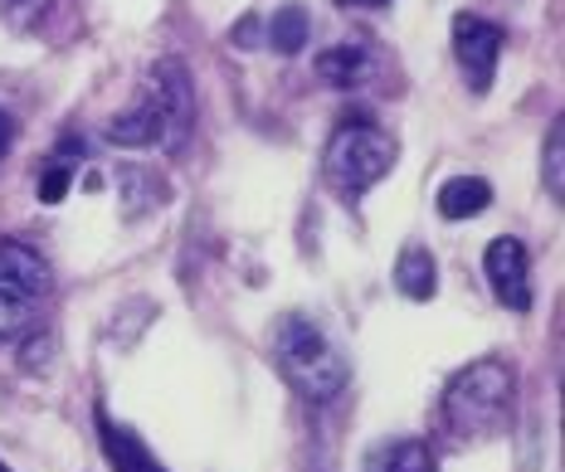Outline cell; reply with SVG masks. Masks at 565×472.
Returning a JSON list of instances; mask_svg holds the SVG:
<instances>
[{"instance_id": "obj_1", "label": "cell", "mask_w": 565, "mask_h": 472, "mask_svg": "<svg viewBox=\"0 0 565 472\" xmlns=\"http://www.w3.org/2000/svg\"><path fill=\"white\" fill-rule=\"evenodd\" d=\"M195 122V98H191V78L175 58H161L151 68L141 98L127 108L122 117L108 122V141L113 147H181V137Z\"/></svg>"}, {"instance_id": "obj_2", "label": "cell", "mask_w": 565, "mask_h": 472, "mask_svg": "<svg viewBox=\"0 0 565 472\" xmlns=\"http://www.w3.org/2000/svg\"><path fill=\"white\" fill-rule=\"evenodd\" d=\"M274 361H278L282 380L298 389L302 399H312V405L337 399L341 389H347V380H351L347 361H341V351L327 341V332H322V326H312L308 317H298V312L278 317V326H274Z\"/></svg>"}, {"instance_id": "obj_3", "label": "cell", "mask_w": 565, "mask_h": 472, "mask_svg": "<svg viewBox=\"0 0 565 472\" xmlns=\"http://www.w3.org/2000/svg\"><path fill=\"white\" fill-rule=\"evenodd\" d=\"M512 389H516L512 365L498 356H482L468 371H458L449 389H444V419H449L458 439H488L512 415Z\"/></svg>"}, {"instance_id": "obj_4", "label": "cell", "mask_w": 565, "mask_h": 472, "mask_svg": "<svg viewBox=\"0 0 565 472\" xmlns=\"http://www.w3.org/2000/svg\"><path fill=\"white\" fill-rule=\"evenodd\" d=\"M395 167V141L371 117H347L322 151V175L341 200H361Z\"/></svg>"}, {"instance_id": "obj_5", "label": "cell", "mask_w": 565, "mask_h": 472, "mask_svg": "<svg viewBox=\"0 0 565 472\" xmlns=\"http://www.w3.org/2000/svg\"><path fill=\"white\" fill-rule=\"evenodd\" d=\"M44 298H50V264L30 244L0 239V341L25 336Z\"/></svg>"}, {"instance_id": "obj_6", "label": "cell", "mask_w": 565, "mask_h": 472, "mask_svg": "<svg viewBox=\"0 0 565 472\" xmlns=\"http://www.w3.org/2000/svg\"><path fill=\"white\" fill-rule=\"evenodd\" d=\"M502 44H508V30H502L498 20L454 15V58H458V68H463V78H468V88H473V93L492 88Z\"/></svg>"}, {"instance_id": "obj_7", "label": "cell", "mask_w": 565, "mask_h": 472, "mask_svg": "<svg viewBox=\"0 0 565 472\" xmlns=\"http://www.w3.org/2000/svg\"><path fill=\"white\" fill-rule=\"evenodd\" d=\"M482 273H488L492 298L512 312H532V268H526V249L522 239H492L482 254Z\"/></svg>"}, {"instance_id": "obj_8", "label": "cell", "mask_w": 565, "mask_h": 472, "mask_svg": "<svg viewBox=\"0 0 565 472\" xmlns=\"http://www.w3.org/2000/svg\"><path fill=\"white\" fill-rule=\"evenodd\" d=\"M98 443H103V453H108L113 472H167V463H161L127 423H113L103 409H98Z\"/></svg>"}, {"instance_id": "obj_9", "label": "cell", "mask_w": 565, "mask_h": 472, "mask_svg": "<svg viewBox=\"0 0 565 472\" xmlns=\"http://www.w3.org/2000/svg\"><path fill=\"white\" fill-rule=\"evenodd\" d=\"M395 288L405 292L409 302H429L434 292H439V268H434V258H429L424 244L399 249V258H395Z\"/></svg>"}, {"instance_id": "obj_10", "label": "cell", "mask_w": 565, "mask_h": 472, "mask_svg": "<svg viewBox=\"0 0 565 472\" xmlns=\"http://www.w3.org/2000/svg\"><path fill=\"white\" fill-rule=\"evenodd\" d=\"M317 74L327 78L332 88H361L366 84V74H371V54H366V44H337V50H327V54H317Z\"/></svg>"}, {"instance_id": "obj_11", "label": "cell", "mask_w": 565, "mask_h": 472, "mask_svg": "<svg viewBox=\"0 0 565 472\" xmlns=\"http://www.w3.org/2000/svg\"><path fill=\"white\" fill-rule=\"evenodd\" d=\"M492 205V185L482 175H454L439 191V215L444 219H473Z\"/></svg>"}, {"instance_id": "obj_12", "label": "cell", "mask_w": 565, "mask_h": 472, "mask_svg": "<svg viewBox=\"0 0 565 472\" xmlns=\"http://www.w3.org/2000/svg\"><path fill=\"white\" fill-rule=\"evenodd\" d=\"M434 468H439V463H434L429 443H419V439L381 443L371 453V463H366V472H434Z\"/></svg>"}, {"instance_id": "obj_13", "label": "cell", "mask_w": 565, "mask_h": 472, "mask_svg": "<svg viewBox=\"0 0 565 472\" xmlns=\"http://www.w3.org/2000/svg\"><path fill=\"white\" fill-rule=\"evenodd\" d=\"M268 44L278 54H298L308 44V10L302 6H282L274 20H268Z\"/></svg>"}, {"instance_id": "obj_14", "label": "cell", "mask_w": 565, "mask_h": 472, "mask_svg": "<svg viewBox=\"0 0 565 472\" xmlns=\"http://www.w3.org/2000/svg\"><path fill=\"white\" fill-rule=\"evenodd\" d=\"M68 181H74V167H68L64 157H54L50 171H44V181H40V200H44V205H58L64 191H68Z\"/></svg>"}, {"instance_id": "obj_15", "label": "cell", "mask_w": 565, "mask_h": 472, "mask_svg": "<svg viewBox=\"0 0 565 472\" xmlns=\"http://www.w3.org/2000/svg\"><path fill=\"white\" fill-rule=\"evenodd\" d=\"M561 147H565V127L556 122L551 127V141H546V185H551V195H565V185H561Z\"/></svg>"}, {"instance_id": "obj_16", "label": "cell", "mask_w": 565, "mask_h": 472, "mask_svg": "<svg viewBox=\"0 0 565 472\" xmlns=\"http://www.w3.org/2000/svg\"><path fill=\"white\" fill-rule=\"evenodd\" d=\"M10 141H15V122H10V117H6V112H0V161H6Z\"/></svg>"}, {"instance_id": "obj_17", "label": "cell", "mask_w": 565, "mask_h": 472, "mask_svg": "<svg viewBox=\"0 0 565 472\" xmlns=\"http://www.w3.org/2000/svg\"><path fill=\"white\" fill-rule=\"evenodd\" d=\"M337 6H347V10H375V6H385V0H337Z\"/></svg>"}, {"instance_id": "obj_18", "label": "cell", "mask_w": 565, "mask_h": 472, "mask_svg": "<svg viewBox=\"0 0 565 472\" xmlns=\"http://www.w3.org/2000/svg\"><path fill=\"white\" fill-rule=\"evenodd\" d=\"M0 472H10V468H6V463H0Z\"/></svg>"}]
</instances>
